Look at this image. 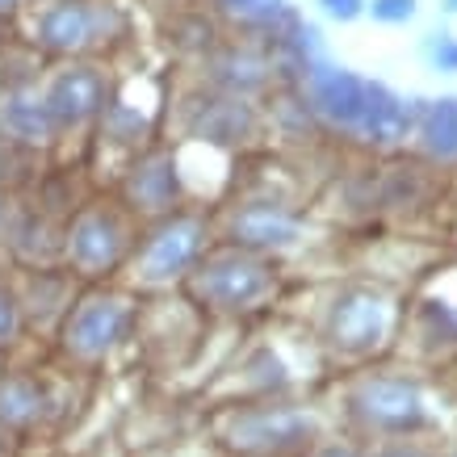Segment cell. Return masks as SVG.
I'll use <instances>...</instances> for the list:
<instances>
[{"label":"cell","mask_w":457,"mask_h":457,"mask_svg":"<svg viewBox=\"0 0 457 457\" xmlns=\"http://www.w3.org/2000/svg\"><path fill=\"white\" fill-rule=\"evenodd\" d=\"M38 382L34 378H4L0 382V416L4 420H34L38 416Z\"/></svg>","instance_id":"18"},{"label":"cell","mask_w":457,"mask_h":457,"mask_svg":"<svg viewBox=\"0 0 457 457\" xmlns=\"http://www.w3.org/2000/svg\"><path fill=\"white\" fill-rule=\"evenodd\" d=\"M382 457H420L416 449H390V453H382Z\"/></svg>","instance_id":"24"},{"label":"cell","mask_w":457,"mask_h":457,"mask_svg":"<svg viewBox=\"0 0 457 457\" xmlns=\"http://www.w3.org/2000/svg\"><path fill=\"white\" fill-rule=\"evenodd\" d=\"M416 135V101L395 93L386 80L365 84V110L353 130V139L370 143V147H399Z\"/></svg>","instance_id":"11"},{"label":"cell","mask_w":457,"mask_h":457,"mask_svg":"<svg viewBox=\"0 0 457 457\" xmlns=\"http://www.w3.org/2000/svg\"><path fill=\"white\" fill-rule=\"evenodd\" d=\"M361 416L386 432H407L424 424V395L411 378L403 374H378L370 382H361L357 390Z\"/></svg>","instance_id":"10"},{"label":"cell","mask_w":457,"mask_h":457,"mask_svg":"<svg viewBox=\"0 0 457 457\" xmlns=\"http://www.w3.org/2000/svg\"><path fill=\"white\" fill-rule=\"evenodd\" d=\"M206 239H210V231H206V219H202V214H172V210H168V219L147 236L143 252L135 256L139 278L143 281L185 278V273L202 261Z\"/></svg>","instance_id":"4"},{"label":"cell","mask_w":457,"mask_h":457,"mask_svg":"<svg viewBox=\"0 0 457 457\" xmlns=\"http://www.w3.org/2000/svg\"><path fill=\"white\" fill-rule=\"evenodd\" d=\"M411 139L436 164H457V93L416 101V135Z\"/></svg>","instance_id":"15"},{"label":"cell","mask_w":457,"mask_h":457,"mask_svg":"<svg viewBox=\"0 0 457 457\" xmlns=\"http://www.w3.org/2000/svg\"><path fill=\"white\" fill-rule=\"evenodd\" d=\"M185 126L202 143H244L256 135V110H252L248 97L214 88V93H202V97L189 101Z\"/></svg>","instance_id":"12"},{"label":"cell","mask_w":457,"mask_h":457,"mask_svg":"<svg viewBox=\"0 0 457 457\" xmlns=\"http://www.w3.org/2000/svg\"><path fill=\"white\" fill-rule=\"evenodd\" d=\"M17 9H21V0H0V21H4V17H13Z\"/></svg>","instance_id":"23"},{"label":"cell","mask_w":457,"mask_h":457,"mask_svg":"<svg viewBox=\"0 0 457 457\" xmlns=\"http://www.w3.org/2000/svg\"><path fill=\"white\" fill-rule=\"evenodd\" d=\"M17 332H21V298L0 281V348L17 340Z\"/></svg>","instance_id":"21"},{"label":"cell","mask_w":457,"mask_h":457,"mask_svg":"<svg viewBox=\"0 0 457 457\" xmlns=\"http://www.w3.org/2000/svg\"><path fill=\"white\" fill-rule=\"evenodd\" d=\"M227 239L236 248L273 256V252H286L303 239V214L286 206V202H273V197L239 202L231 210V219H227Z\"/></svg>","instance_id":"9"},{"label":"cell","mask_w":457,"mask_h":457,"mask_svg":"<svg viewBox=\"0 0 457 457\" xmlns=\"http://www.w3.org/2000/svg\"><path fill=\"white\" fill-rule=\"evenodd\" d=\"M42 105L51 113L55 135L59 130H80V126L97 122L101 113H105V105H110V80L93 63H68L42 88Z\"/></svg>","instance_id":"5"},{"label":"cell","mask_w":457,"mask_h":457,"mask_svg":"<svg viewBox=\"0 0 457 457\" xmlns=\"http://www.w3.org/2000/svg\"><path fill=\"white\" fill-rule=\"evenodd\" d=\"M286 9H290V0H214V13L227 17V21H236V26H244L248 34H256V38H261Z\"/></svg>","instance_id":"17"},{"label":"cell","mask_w":457,"mask_h":457,"mask_svg":"<svg viewBox=\"0 0 457 457\" xmlns=\"http://www.w3.org/2000/svg\"><path fill=\"white\" fill-rule=\"evenodd\" d=\"M441 9H445V13H449V17H457V0H445Z\"/></svg>","instance_id":"25"},{"label":"cell","mask_w":457,"mask_h":457,"mask_svg":"<svg viewBox=\"0 0 457 457\" xmlns=\"http://www.w3.org/2000/svg\"><path fill=\"white\" fill-rule=\"evenodd\" d=\"M126 197L143 214H168L180 197V172L172 152H147L126 177Z\"/></svg>","instance_id":"14"},{"label":"cell","mask_w":457,"mask_h":457,"mask_svg":"<svg viewBox=\"0 0 457 457\" xmlns=\"http://www.w3.org/2000/svg\"><path fill=\"white\" fill-rule=\"evenodd\" d=\"M323 457H348V453H323Z\"/></svg>","instance_id":"26"},{"label":"cell","mask_w":457,"mask_h":457,"mask_svg":"<svg viewBox=\"0 0 457 457\" xmlns=\"http://www.w3.org/2000/svg\"><path fill=\"white\" fill-rule=\"evenodd\" d=\"M0 126H4L17 143H46L55 135L51 113L42 105V93H29V88L4 93V101H0Z\"/></svg>","instance_id":"16"},{"label":"cell","mask_w":457,"mask_h":457,"mask_svg":"<svg viewBox=\"0 0 457 457\" xmlns=\"http://www.w3.org/2000/svg\"><path fill=\"white\" fill-rule=\"evenodd\" d=\"M126 252H130V227L118 210H80L68 227V261L88 278L113 273L126 261Z\"/></svg>","instance_id":"6"},{"label":"cell","mask_w":457,"mask_h":457,"mask_svg":"<svg viewBox=\"0 0 457 457\" xmlns=\"http://www.w3.org/2000/svg\"><path fill=\"white\" fill-rule=\"evenodd\" d=\"M424 59H428L432 71H441V76H457V34H449V29L428 34V38H424Z\"/></svg>","instance_id":"19"},{"label":"cell","mask_w":457,"mask_h":457,"mask_svg":"<svg viewBox=\"0 0 457 457\" xmlns=\"http://www.w3.org/2000/svg\"><path fill=\"white\" fill-rule=\"evenodd\" d=\"M319 9L332 17V21H340V26H348V21H357V17H365V0H319Z\"/></svg>","instance_id":"22"},{"label":"cell","mask_w":457,"mask_h":457,"mask_svg":"<svg viewBox=\"0 0 457 457\" xmlns=\"http://www.w3.org/2000/svg\"><path fill=\"white\" fill-rule=\"evenodd\" d=\"M130 303L122 294H93L84 298L76 311H68V323H63V345H68L71 357L80 361H97L105 357L118 340H126L130 332Z\"/></svg>","instance_id":"7"},{"label":"cell","mask_w":457,"mask_h":457,"mask_svg":"<svg viewBox=\"0 0 457 457\" xmlns=\"http://www.w3.org/2000/svg\"><path fill=\"white\" fill-rule=\"evenodd\" d=\"M365 13L378 26H407L420 13V0H365Z\"/></svg>","instance_id":"20"},{"label":"cell","mask_w":457,"mask_h":457,"mask_svg":"<svg viewBox=\"0 0 457 457\" xmlns=\"http://www.w3.org/2000/svg\"><path fill=\"white\" fill-rule=\"evenodd\" d=\"M453 457H457V453H453Z\"/></svg>","instance_id":"28"},{"label":"cell","mask_w":457,"mask_h":457,"mask_svg":"<svg viewBox=\"0 0 457 457\" xmlns=\"http://www.w3.org/2000/svg\"><path fill=\"white\" fill-rule=\"evenodd\" d=\"M0 219H4V206H0Z\"/></svg>","instance_id":"27"},{"label":"cell","mask_w":457,"mask_h":457,"mask_svg":"<svg viewBox=\"0 0 457 457\" xmlns=\"http://www.w3.org/2000/svg\"><path fill=\"white\" fill-rule=\"evenodd\" d=\"M365 84L370 80L357 76L353 68H340V63L323 59L303 76V101L311 105L319 122L353 135L361 122V110H365Z\"/></svg>","instance_id":"8"},{"label":"cell","mask_w":457,"mask_h":457,"mask_svg":"<svg viewBox=\"0 0 457 457\" xmlns=\"http://www.w3.org/2000/svg\"><path fill=\"white\" fill-rule=\"evenodd\" d=\"M395 323V306L374 286H348L332 298L328 311V340L345 353H374L390 336Z\"/></svg>","instance_id":"3"},{"label":"cell","mask_w":457,"mask_h":457,"mask_svg":"<svg viewBox=\"0 0 457 457\" xmlns=\"http://www.w3.org/2000/svg\"><path fill=\"white\" fill-rule=\"evenodd\" d=\"M122 29V13L110 0H51L38 13V46L51 55H84Z\"/></svg>","instance_id":"2"},{"label":"cell","mask_w":457,"mask_h":457,"mask_svg":"<svg viewBox=\"0 0 457 457\" xmlns=\"http://www.w3.org/2000/svg\"><path fill=\"white\" fill-rule=\"evenodd\" d=\"M189 286H194L197 303L214 306V311H252L278 290V269L261 252L231 244L227 252H214L206 261H197Z\"/></svg>","instance_id":"1"},{"label":"cell","mask_w":457,"mask_h":457,"mask_svg":"<svg viewBox=\"0 0 457 457\" xmlns=\"http://www.w3.org/2000/svg\"><path fill=\"white\" fill-rule=\"evenodd\" d=\"M206 71L219 93H236V97H252V93L269 88V80H273L269 51L256 46V42H227L219 51H210Z\"/></svg>","instance_id":"13"}]
</instances>
